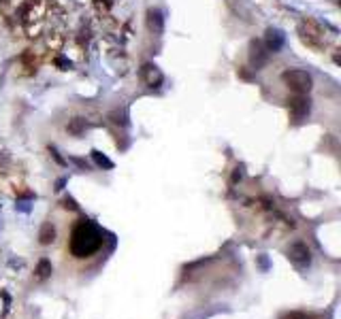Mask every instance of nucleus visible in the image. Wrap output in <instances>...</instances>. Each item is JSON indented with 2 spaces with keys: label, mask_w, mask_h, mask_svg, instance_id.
<instances>
[{
  "label": "nucleus",
  "mask_w": 341,
  "mask_h": 319,
  "mask_svg": "<svg viewBox=\"0 0 341 319\" xmlns=\"http://www.w3.org/2000/svg\"><path fill=\"white\" fill-rule=\"evenodd\" d=\"M103 230L94 221L83 219L71 234V253L75 257H90L103 247Z\"/></svg>",
  "instance_id": "f257e3e1"
},
{
  "label": "nucleus",
  "mask_w": 341,
  "mask_h": 319,
  "mask_svg": "<svg viewBox=\"0 0 341 319\" xmlns=\"http://www.w3.org/2000/svg\"><path fill=\"white\" fill-rule=\"evenodd\" d=\"M282 81L296 94H307L311 87H314V77H311L307 70H301V68L284 70Z\"/></svg>",
  "instance_id": "f03ea898"
},
{
  "label": "nucleus",
  "mask_w": 341,
  "mask_h": 319,
  "mask_svg": "<svg viewBox=\"0 0 341 319\" xmlns=\"http://www.w3.org/2000/svg\"><path fill=\"white\" fill-rule=\"evenodd\" d=\"M269 60V49L265 47L262 41H251L250 43V64L254 70H260Z\"/></svg>",
  "instance_id": "7ed1b4c3"
},
{
  "label": "nucleus",
  "mask_w": 341,
  "mask_h": 319,
  "mask_svg": "<svg viewBox=\"0 0 341 319\" xmlns=\"http://www.w3.org/2000/svg\"><path fill=\"white\" fill-rule=\"evenodd\" d=\"M288 257L294 262L296 266H307L311 262V251L307 247L305 243H301V240H296V243L290 245L288 249Z\"/></svg>",
  "instance_id": "20e7f679"
},
{
  "label": "nucleus",
  "mask_w": 341,
  "mask_h": 319,
  "mask_svg": "<svg viewBox=\"0 0 341 319\" xmlns=\"http://www.w3.org/2000/svg\"><path fill=\"white\" fill-rule=\"evenodd\" d=\"M311 104H309V98H305L303 94H299L296 98L290 100V111H292V117L294 119H303V117L309 113Z\"/></svg>",
  "instance_id": "39448f33"
},
{
  "label": "nucleus",
  "mask_w": 341,
  "mask_h": 319,
  "mask_svg": "<svg viewBox=\"0 0 341 319\" xmlns=\"http://www.w3.org/2000/svg\"><path fill=\"white\" fill-rule=\"evenodd\" d=\"M147 26H149V30H152L156 36H160L162 32H164V17H162L160 9H149V13H147Z\"/></svg>",
  "instance_id": "423d86ee"
},
{
  "label": "nucleus",
  "mask_w": 341,
  "mask_h": 319,
  "mask_svg": "<svg viewBox=\"0 0 341 319\" xmlns=\"http://www.w3.org/2000/svg\"><path fill=\"white\" fill-rule=\"evenodd\" d=\"M282 45H284V34L279 30H273V28H269V30H267V43H265V47L269 49V51H279V49H282Z\"/></svg>",
  "instance_id": "0eeeda50"
},
{
  "label": "nucleus",
  "mask_w": 341,
  "mask_h": 319,
  "mask_svg": "<svg viewBox=\"0 0 341 319\" xmlns=\"http://www.w3.org/2000/svg\"><path fill=\"white\" fill-rule=\"evenodd\" d=\"M54 240H55V228L49 221L43 223L41 232H38V243H41V245H52Z\"/></svg>",
  "instance_id": "6e6552de"
},
{
  "label": "nucleus",
  "mask_w": 341,
  "mask_h": 319,
  "mask_svg": "<svg viewBox=\"0 0 341 319\" xmlns=\"http://www.w3.org/2000/svg\"><path fill=\"white\" fill-rule=\"evenodd\" d=\"M54 272V268H52V262L47 260V257H43L41 262H38V266H36V275L38 279H47L49 275Z\"/></svg>",
  "instance_id": "1a4fd4ad"
},
{
  "label": "nucleus",
  "mask_w": 341,
  "mask_h": 319,
  "mask_svg": "<svg viewBox=\"0 0 341 319\" xmlns=\"http://www.w3.org/2000/svg\"><path fill=\"white\" fill-rule=\"evenodd\" d=\"M92 160L94 162H96V164L100 166V168H113V162H111L109 158H107V155H103V153H100V151H96V149H94L92 151Z\"/></svg>",
  "instance_id": "9d476101"
},
{
  "label": "nucleus",
  "mask_w": 341,
  "mask_h": 319,
  "mask_svg": "<svg viewBox=\"0 0 341 319\" xmlns=\"http://www.w3.org/2000/svg\"><path fill=\"white\" fill-rule=\"evenodd\" d=\"M86 119H83V117H75V119L71 121V126H69V130L72 132V134H81L83 130H86Z\"/></svg>",
  "instance_id": "9b49d317"
},
{
  "label": "nucleus",
  "mask_w": 341,
  "mask_h": 319,
  "mask_svg": "<svg viewBox=\"0 0 341 319\" xmlns=\"http://www.w3.org/2000/svg\"><path fill=\"white\" fill-rule=\"evenodd\" d=\"M282 319H314V317L305 315V313H288V315H282Z\"/></svg>",
  "instance_id": "f8f14e48"
},
{
  "label": "nucleus",
  "mask_w": 341,
  "mask_h": 319,
  "mask_svg": "<svg viewBox=\"0 0 341 319\" xmlns=\"http://www.w3.org/2000/svg\"><path fill=\"white\" fill-rule=\"evenodd\" d=\"M64 209L77 211V204H75V200H72V198H66V200H64Z\"/></svg>",
  "instance_id": "ddd939ff"
}]
</instances>
